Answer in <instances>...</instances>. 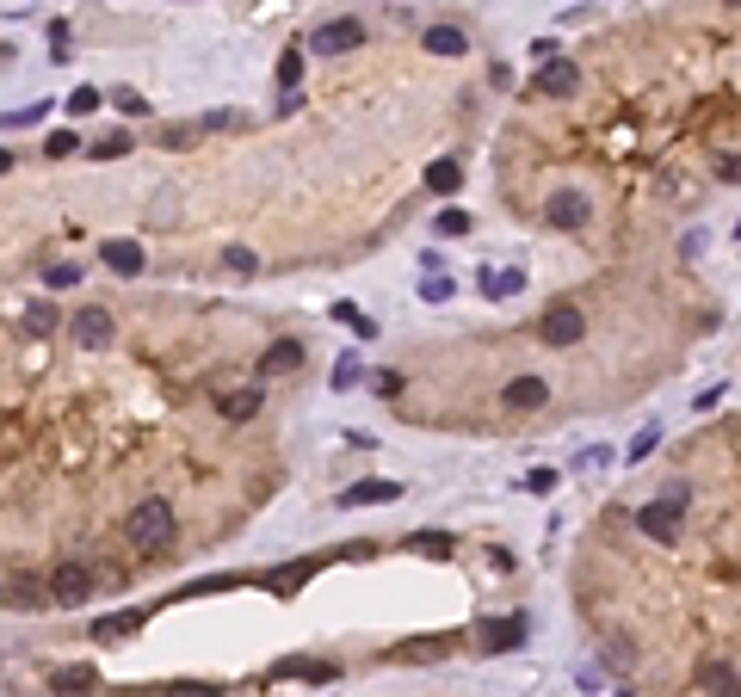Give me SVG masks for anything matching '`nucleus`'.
<instances>
[{
  "mask_svg": "<svg viewBox=\"0 0 741 697\" xmlns=\"http://www.w3.org/2000/svg\"><path fill=\"white\" fill-rule=\"evenodd\" d=\"M464 229H470L464 210H445V216H439V235H464Z\"/></svg>",
  "mask_w": 741,
  "mask_h": 697,
  "instance_id": "nucleus-30",
  "label": "nucleus"
},
{
  "mask_svg": "<svg viewBox=\"0 0 741 697\" xmlns=\"http://www.w3.org/2000/svg\"><path fill=\"white\" fill-rule=\"evenodd\" d=\"M686 506H692V482H667V488L637 512V531H643L649 543H661V549H674L680 531H686Z\"/></svg>",
  "mask_w": 741,
  "mask_h": 697,
  "instance_id": "nucleus-1",
  "label": "nucleus"
},
{
  "mask_svg": "<svg viewBox=\"0 0 741 697\" xmlns=\"http://www.w3.org/2000/svg\"><path fill=\"white\" fill-rule=\"evenodd\" d=\"M476 636H482V648H488V654H507V648H519V642H525V617H488Z\"/></svg>",
  "mask_w": 741,
  "mask_h": 697,
  "instance_id": "nucleus-9",
  "label": "nucleus"
},
{
  "mask_svg": "<svg viewBox=\"0 0 741 697\" xmlns=\"http://www.w3.org/2000/svg\"><path fill=\"white\" fill-rule=\"evenodd\" d=\"M260 401H266L260 389H235V395H223V401H217V414L241 426V420H254V414H260Z\"/></svg>",
  "mask_w": 741,
  "mask_h": 697,
  "instance_id": "nucleus-16",
  "label": "nucleus"
},
{
  "mask_svg": "<svg viewBox=\"0 0 741 697\" xmlns=\"http://www.w3.org/2000/svg\"><path fill=\"white\" fill-rule=\"evenodd\" d=\"M112 105H118L124 118H143V112H149V99H143V93H130V87H118V93H112Z\"/></svg>",
  "mask_w": 741,
  "mask_h": 697,
  "instance_id": "nucleus-25",
  "label": "nucleus"
},
{
  "mask_svg": "<svg viewBox=\"0 0 741 697\" xmlns=\"http://www.w3.org/2000/svg\"><path fill=\"white\" fill-rule=\"evenodd\" d=\"M50 685H56V691H93V667H62Z\"/></svg>",
  "mask_w": 741,
  "mask_h": 697,
  "instance_id": "nucleus-23",
  "label": "nucleus"
},
{
  "mask_svg": "<svg viewBox=\"0 0 741 697\" xmlns=\"http://www.w3.org/2000/svg\"><path fill=\"white\" fill-rule=\"evenodd\" d=\"M655 438H661V426H649V432H637V445H630V463H643V457L655 451Z\"/></svg>",
  "mask_w": 741,
  "mask_h": 697,
  "instance_id": "nucleus-29",
  "label": "nucleus"
},
{
  "mask_svg": "<svg viewBox=\"0 0 741 697\" xmlns=\"http://www.w3.org/2000/svg\"><path fill=\"white\" fill-rule=\"evenodd\" d=\"M62 112H68V118H87V112H99V87H75V93L62 99Z\"/></svg>",
  "mask_w": 741,
  "mask_h": 697,
  "instance_id": "nucleus-20",
  "label": "nucleus"
},
{
  "mask_svg": "<svg viewBox=\"0 0 741 697\" xmlns=\"http://www.w3.org/2000/svg\"><path fill=\"white\" fill-rule=\"evenodd\" d=\"M532 87H538L544 99H569V93L581 87V68H575V62H556V56H550V62L538 68V81H532Z\"/></svg>",
  "mask_w": 741,
  "mask_h": 697,
  "instance_id": "nucleus-8",
  "label": "nucleus"
},
{
  "mask_svg": "<svg viewBox=\"0 0 741 697\" xmlns=\"http://www.w3.org/2000/svg\"><path fill=\"white\" fill-rule=\"evenodd\" d=\"M717 179H723V186H741V155H723L717 161Z\"/></svg>",
  "mask_w": 741,
  "mask_h": 697,
  "instance_id": "nucleus-31",
  "label": "nucleus"
},
{
  "mask_svg": "<svg viewBox=\"0 0 741 697\" xmlns=\"http://www.w3.org/2000/svg\"><path fill=\"white\" fill-rule=\"evenodd\" d=\"M420 297H427V303H445L451 284H445V278H427V284H420Z\"/></svg>",
  "mask_w": 741,
  "mask_h": 697,
  "instance_id": "nucleus-34",
  "label": "nucleus"
},
{
  "mask_svg": "<svg viewBox=\"0 0 741 697\" xmlns=\"http://www.w3.org/2000/svg\"><path fill=\"white\" fill-rule=\"evenodd\" d=\"M297 81H303V56L291 50L285 62H278V87H285V93H297Z\"/></svg>",
  "mask_w": 741,
  "mask_h": 697,
  "instance_id": "nucleus-27",
  "label": "nucleus"
},
{
  "mask_svg": "<svg viewBox=\"0 0 741 697\" xmlns=\"http://www.w3.org/2000/svg\"><path fill=\"white\" fill-rule=\"evenodd\" d=\"M124 155H130V136H124V130H112V136L93 142V161H124Z\"/></svg>",
  "mask_w": 741,
  "mask_h": 697,
  "instance_id": "nucleus-21",
  "label": "nucleus"
},
{
  "mask_svg": "<svg viewBox=\"0 0 741 697\" xmlns=\"http://www.w3.org/2000/svg\"><path fill=\"white\" fill-rule=\"evenodd\" d=\"M303 358H309V352H303V340H291V334H285V340H272V346L260 352V377H285V371H297Z\"/></svg>",
  "mask_w": 741,
  "mask_h": 697,
  "instance_id": "nucleus-11",
  "label": "nucleus"
},
{
  "mask_svg": "<svg viewBox=\"0 0 741 697\" xmlns=\"http://www.w3.org/2000/svg\"><path fill=\"white\" fill-rule=\"evenodd\" d=\"M136 623H143V611H118V617H99V623H93V636H99V642H112V636H130Z\"/></svg>",
  "mask_w": 741,
  "mask_h": 697,
  "instance_id": "nucleus-19",
  "label": "nucleus"
},
{
  "mask_svg": "<svg viewBox=\"0 0 741 697\" xmlns=\"http://www.w3.org/2000/svg\"><path fill=\"white\" fill-rule=\"evenodd\" d=\"M0 593H7V580H0Z\"/></svg>",
  "mask_w": 741,
  "mask_h": 697,
  "instance_id": "nucleus-36",
  "label": "nucleus"
},
{
  "mask_svg": "<svg viewBox=\"0 0 741 697\" xmlns=\"http://www.w3.org/2000/svg\"><path fill=\"white\" fill-rule=\"evenodd\" d=\"M420 50H427V56H470V38L457 25H427V31H420Z\"/></svg>",
  "mask_w": 741,
  "mask_h": 697,
  "instance_id": "nucleus-13",
  "label": "nucleus"
},
{
  "mask_svg": "<svg viewBox=\"0 0 741 697\" xmlns=\"http://www.w3.org/2000/svg\"><path fill=\"white\" fill-rule=\"evenodd\" d=\"M44 284H50V290H68V284H81V266H68V260H56V266L44 272Z\"/></svg>",
  "mask_w": 741,
  "mask_h": 697,
  "instance_id": "nucleus-26",
  "label": "nucleus"
},
{
  "mask_svg": "<svg viewBox=\"0 0 741 697\" xmlns=\"http://www.w3.org/2000/svg\"><path fill=\"white\" fill-rule=\"evenodd\" d=\"M99 253H105V266H112L118 278H136V272H143V247H136V241H105Z\"/></svg>",
  "mask_w": 741,
  "mask_h": 697,
  "instance_id": "nucleus-14",
  "label": "nucleus"
},
{
  "mask_svg": "<svg viewBox=\"0 0 741 697\" xmlns=\"http://www.w3.org/2000/svg\"><path fill=\"white\" fill-rule=\"evenodd\" d=\"M44 155H50V161H68V155H81V136H75V130H56V136L44 142Z\"/></svg>",
  "mask_w": 741,
  "mask_h": 697,
  "instance_id": "nucleus-22",
  "label": "nucleus"
},
{
  "mask_svg": "<svg viewBox=\"0 0 741 697\" xmlns=\"http://www.w3.org/2000/svg\"><path fill=\"white\" fill-rule=\"evenodd\" d=\"M544 216H550V223H556V229H587V216H593V204H587L581 192H550V210H544Z\"/></svg>",
  "mask_w": 741,
  "mask_h": 697,
  "instance_id": "nucleus-10",
  "label": "nucleus"
},
{
  "mask_svg": "<svg viewBox=\"0 0 741 697\" xmlns=\"http://www.w3.org/2000/svg\"><path fill=\"white\" fill-rule=\"evenodd\" d=\"M359 383V358H340V371H334V389H352Z\"/></svg>",
  "mask_w": 741,
  "mask_h": 697,
  "instance_id": "nucleus-32",
  "label": "nucleus"
},
{
  "mask_svg": "<svg viewBox=\"0 0 741 697\" xmlns=\"http://www.w3.org/2000/svg\"><path fill=\"white\" fill-rule=\"evenodd\" d=\"M581 334H587V315H581L575 303H550V309H544V321H538V340H544L550 352L581 346Z\"/></svg>",
  "mask_w": 741,
  "mask_h": 697,
  "instance_id": "nucleus-3",
  "label": "nucleus"
},
{
  "mask_svg": "<svg viewBox=\"0 0 741 697\" xmlns=\"http://www.w3.org/2000/svg\"><path fill=\"white\" fill-rule=\"evenodd\" d=\"M7 167H13V155H7V149H0V173H7Z\"/></svg>",
  "mask_w": 741,
  "mask_h": 697,
  "instance_id": "nucleus-35",
  "label": "nucleus"
},
{
  "mask_svg": "<svg viewBox=\"0 0 741 697\" xmlns=\"http://www.w3.org/2000/svg\"><path fill=\"white\" fill-rule=\"evenodd\" d=\"M501 401H507V408H519V414H532V408H544V401H550V383L544 377H513L501 389Z\"/></svg>",
  "mask_w": 741,
  "mask_h": 697,
  "instance_id": "nucleus-12",
  "label": "nucleus"
},
{
  "mask_svg": "<svg viewBox=\"0 0 741 697\" xmlns=\"http://www.w3.org/2000/svg\"><path fill=\"white\" fill-rule=\"evenodd\" d=\"M457 186H464V167H457V161H433V167H427V192L445 198V192H457Z\"/></svg>",
  "mask_w": 741,
  "mask_h": 697,
  "instance_id": "nucleus-18",
  "label": "nucleus"
},
{
  "mask_svg": "<svg viewBox=\"0 0 741 697\" xmlns=\"http://www.w3.org/2000/svg\"><path fill=\"white\" fill-rule=\"evenodd\" d=\"M50 50H56V62H68V25H62V19L50 25Z\"/></svg>",
  "mask_w": 741,
  "mask_h": 697,
  "instance_id": "nucleus-33",
  "label": "nucleus"
},
{
  "mask_svg": "<svg viewBox=\"0 0 741 697\" xmlns=\"http://www.w3.org/2000/svg\"><path fill=\"white\" fill-rule=\"evenodd\" d=\"M525 290V272H501V278H488V297H519Z\"/></svg>",
  "mask_w": 741,
  "mask_h": 697,
  "instance_id": "nucleus-28",
  "label": "nucleus"
},
{
  "mask_svg": "<svg viewBox=\"0 0 741 697\" xmlns=\"http://www.w3.org/2000/svg\"><path fill=\"white\" fill-rule=\"evenodd\" d=\"M93 599V568L87 562H62L50 574V605H87Z\"/></svg>",
  "mask_w": 741,
  "mask_h": 697,
  "instance_id": "nucleus-6",
  "label": "nucleus"
},
{
  "mask_svg": "<svg viewBox=\"0 0 741 697\" xmlns=\"http://www.w3.org/2000/svg\"><path fill=\"white\" fill-rule=\"evenodd\" d=\"M223 260H229V272H235V278H254V272H260V260H254V247H229V253H223Z\"/></svg>",
  "mask_w": 741,
  "mask_h": 697,
  "instance_id": "nucleus-24",
  "label": "nucleus"
},
{
  "mask_svg": "<svg viewBox=\"0 0 741 697\" xmlns=\"http://www.w3.org/2000/svg\"><path fill=\"white\" fill-rule=\"evenodd\" d=\"M173 500H136L130 512H124V537L136 543V549H167L173 543Z\"/></svg>",
  "mask_w": 741,
  "mask_h": 697,
  "instance_id": "nucleus-2",
  "label": "nucleus"
},
{
  "mask_svg": "<svg viewBox=\"0 0 741 697\" xmlns=\"http://www.w3.org/2000/svg\"><path fill=\"white\" fill-rule=\"evenodd\" d=\"M359 44H365V25L359 19H328V25L309 31V50L315 56H346V50H359Z\"/></svg>",
  "mask_w": 741,
  "mask_h": 697,
  "instance_id": "nucleus-5",
  "label": "nucleus"
},
{
  "mask_svg": "<svg viewBox=\"0 0 741 697\" xmlns=\"http://www.w3.org/2000/svg\"><path fill=\"white\" fill-rule=\"evenodd\" d=\"M383 500H402V482H359L340 494V506H383Z\"/></svg>",
  "mask_w": 741,
  "mask_h": 697,
  "instance_id": "nucleus-15",
  "label": "nucleus"
},
{
  "mask_svg": "<svg viewBox=\"0 0 741 697\" xmlns=\"http://www.w3.org/2000/svg\"><path fill=\"white\" fill-rule=\"evenodd\" d=\"M68 334H75V346H81V352H105V346H112V334H118V321L105 315L99 303H87V309H75Z\"/></svg>",
  "mask_w": 741,
  "mask_h": 697,
  "instance_id": "nucleus-4",
  "label": "nucleus"
},
{
  "mask_svg": "<svg viewBox=\"0 0 741 697\" xmlns=\"http://www.w3.org/2000/svg\"><path fill=\"white\" fill-rule=\"evenodd\" d=\"M0 605H13V611H44L50 605V580H38V574H13L7 580V599Z\"/></svg>",
  "mask_w": 741,
  "mask_h": 697,
  "instance_id": "nucleus-7",
  "label": "nucleus"
},
{
  "mask_svg": "<svg viewBox=\"0 0 741 697\" xmlns=\"http://www.w3.org/2000/svg\"><path fill=\"white\" fill-rule=\"evenodd\" d=\"M56 327H62V309H56V303H44V297H38V303H31V309H25V334H31V340H44V334H56Z\"/></svg>",
  "mask_w": 741,
  "mask_h": 697,
  "instance_id": "nucleus-17",
  "label": "nucleus"
}]
</instances>
